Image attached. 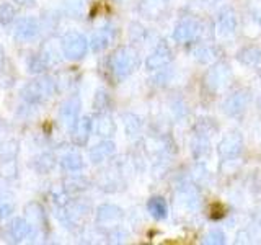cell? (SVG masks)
<instances>
[{
  "label": "cell",
  "mask_w": 261,
  "mask_h": 245,
  "mask_svg": "<svg viewBox=\"0 0 261 245\" xmlns=\"http://www.w3.org/2000/svg\"><path fill=\"white\" fill-rule=\"evenodd\" d=\"M233 74L230 65L225 62H214L204 76V84L211 92H220L232 82Z\"/></svg>",
  "instance_id": "cell-2"
},
{
  "label": "cell",
  "mask_w": 261,
  "mask_h": 245,
  "mask_svg": "<svg viewBox=\"0 0 261 245\" xmlns=\"http://www.w3.org/2000/svg\"><path fill=\"white\" fill-rule=\"evenodd\" d=\"M96 133L103 136V137H111L116 133V125L110 116H100V119L96 121Z\"/></svg>",
  "instance_id": "cell-18"
},
{
  "label": "cell",
  "mask_w": 261,
  "mask_h": 245,
  "mask_svg": "<svg viewBox=\"0 0 261 245\" xmlns=\"http://www.w3.org/2000/svg\"><path fill=\"white\" fill-rule=\"evenodd\" d=\"M237 61L247 67H259L261 65V47L255 44L243 46L237 51Z\"/></svg>",
  "instance_id": "cell-11"
},
{
  "label": "cell",
  "mask_w": 261,
  "mask_h": 245,
  "mask_svg": "<svg viewBox=\"0 0 261 245\" xmlns=\"http://www.w3.org/2000/svg\"><path fill=\"white\" fill-rule=\"evenodd\" d=\"M243 151V136L240 131H230L217 144V154L222 160L237 159Z\"/></svg>",
  "instance_id": "cell-5"
},
{
  "label": "cell",
  "mask_w": 261,
  "mask_h": 245,
  "mask_svg": "<svg viewBox=\"0 0 261 245\" xmlns=\"http://www.w3.org/2000/svg\"><path fill=\"white\" fill-rule=\"evenodd\" d=\"M64 165L69 170H79L82 167V157L77 154H69L64 160Z\"/></svg>",
  "instance_id": "cell-23"
},
{
  "label": "cell",
  "mask_w": 261,
  "mask_h": 245,
  "mask_svg": "<svg viewBox=\"0 0 261 245\" xmlns=\"http://www.w3.org/2000/svg\"><path fill=\"white\" fill-rule=\"evenodd\" d=\"M251 102V92L248 88H239L228 95L222 103V111L230 118H237L247 111Z\"/></svg>",
  "instance_id": "cell-4"
},
{
  "label": "cell",
  "mask_w": 261,
  "mask_h": 245,
  "mask_svg": "<svg viewBox=\"0 0 261 245\" xmlns=\"http://www.w3.org/2000/svg\"><path fill=\"white\" fill-rule=\"evenodd\" d=\"M193 56L199 64H214L220 57V49L216 44H201L193 51Z\"/></svg>",
  "instance_id": "cell-12"
},
{
  "label": "cell",
  "mask_w": 261,
  "mask_h": 245,
  "mask_svg": "<svg viewBox=\"0 0 261 245\" xmlns=\"http://www.w3.org/2000/svg\"><path fill=\"white\" fill-rule=\"evenodd\" d=\"M108 105H110V96H108V93L103 92V90H100V92H98L96 96H95V106H96V110H100V111L108 110Z\"/></svg>",
  "instance_id": "cell-22"
},
{
  "label": "cell",
  "mask_w": 261,
  "mask_h": 245,
  "mask_svg": "<svg viewBox=\"0 0 261 245\" xmlns=\"http://www.w3.org/2000/svg\"><path fill=\"white\" fill-rule=\"evenodd\" d=\"M168 10L167 0H141L137 5V12L147 20H160Z\"/></svg>",
  "instance_id": "cell-9"
},
{
  "label": "cell",
  "mask_w": 261,
  "mask_h": 245,
  "mask_svg": "<svg viewBox=\"0 0 261 245\" xmlns=\"http://www.w3.org/2000/svg\"><path fill=\"white\" fill-rule=\"evenodd\" d=\"M96 217L100 223H116V220L122 219V209L114 206V204H103L98 208Z\"/></svg>",
  "instance_id": "cell-16"
},
{
  "label": "cell",
  "mask_w": 261,
  "mask_h": 245,
  "mask_svg": "<svg viewBox=\"0 0 261 245\" xmlns=\"http://www.w3.org/2000/svg\"><path fill=\"white\" fill-rule=\"evenodd\" d=\"M202 243L206 245H224L227 243V235L220 229H211V231L202 237Z\"/></svg>",
  "instance_id": "cell-21"
},
{
  "label": "cell",
  "mask_w": 261,
  "mask_h": 245,
  "mask_svg": "<svg viewBox=\"0 0 261 245\" xmlns=\"http://www.w3.org/2000/svg\"><path fill=\"white\" fill-rule=\"evenodd\" d=\"M190 149L194 160L202 162L204 159H207L211 155V141L209 136L201 134V133H194V136L190 141Z\"/></svg>",
  "instance_id": "cell-10"
},
{
  "label": "cell",
  "mask_w": 261,
  "mask_h": 245,
  "mask_svg": "<svg viewBox=\"0 0 261 245\" xmlns=\"http://www.w3.org/2000/svg\"><path fill=\"white\" fill-rule=\"evenodd\" d=\"M113 154H114V144L111 141H103L90 151V159H92L93 163H100L106 159H110Z\"/></svg>",
  "instance_id": "cell-15"
},
{
  "label": "cell",
  "mask_w": 261,
  "mask_h": 245,
  "mask_svg": "<svg viewBox=\"0 0 261 245\" xmlns=\"http://www.w3.org/2000/svg\"><path fill=\"white\" fill-rule=\"evenodd\" d=\"M90 133H92V121H90L88 118L80 119L79 125H77V129H75V141L79 144H84L88 139Z\"/></svg>",
  "instance_id": "cell-20"
},
{
  "label": "cell",
  "mask_w": 261,
  "mask_h": 245,
  "mask_svg": "<svg viewBox=\"0 0 261 245\" xmlns=\"http://www.w3.org/2000/svg\"><path fill=\"white\" fill-rule=\"evenodd\" d=\"M147 211L150 212V216L153 219L162 220L168 216V204L162 196H152V198L147 201Z\"/></svg>",
  "instance_id": "cell-13"
},
{
  "label": "cell",
  "mask_w": 261,
  "mask_h": 245,
  "mask_svg": "<svg viewBox=\"0 0 261 245\" xmlns=\"http://www.w3.org/2000/svg\"><path fill=\"white\" fill-rule=\"evenodd\" d=\"M219 131V126L216 119H211V118H201L196 122V133H201V134H206L211 136Z\"/></svg>",
  "instance_id": "cell-19"
},
{
  "label": "cell",
  "mask_w": 261,
  "mask_h": 245,
  "mask_svg": "<svg viewBox=\"0 0 261 245\" xmlns=\"http://www.w3.org/2000/svg\"><path fill=\"white\" fill-rule=\"evenodd\" d=\"M139 62H141V57L134 47L121 46L108 57V69L113 79L121 82L127 79L139 67Z\"/></svg>",
  "instance_id": "cell-1"
},
{
  "label": "cell",
  "mask_w": 261,
  "mask_h": 245,
  "mask_svg": "<svg viewBox=\"0 0 261 245\" xmlns=\"http://www.w3.org/2000/svg\"><path fill=\"white\" fill-rule=\"evenodd\" d=\"M201 31V23L198 20L193 18V16H185V18H181L175 24L171 38L178 44H190L199 38Z\"/></svg>",
  "instance_id": "cell-3"
},
{
  "label": "cell",
  "mask_w": 261,
  "mask_h": 245,
  "mask_svg": "<svg viewBox=\"0 0 261 245\" xmlns=\"http://www.w3.org/2000/svg\"><path fill=\"white\" fill-rule=\"evenodd\" d=\"M113 41V31L111 30H101L93 35L92 38V49L93 51H101V49L108 47Z\"/></svg>",
  "instance_id": "cell-17"
},
{
  "label": "cell",
  "mask_w": 261,
  "mask_h": 245,
  "mask_svg": "<svg viewBox=\"0 0 261 245\" xmlns=\"http://www.w3.org/2000/svg\"><path fill=\"white\" fill-rule=\"evenodd\" d=\"M239 27V16L230 5H224L217 13L216 28L220 36H232Z\"/></svg>",
  "instance_id": "cell-7"
},
{
  "label": "cell",
  "mask_w": 261,
  "mask_h": 245,
  "mask_svg": "<svg viewBox=\"0 0 261 245\" xmlns=\"http://www.w3.org/2000/svg\"><path fill=\"white\" fill-rule=\"evenodd\" d=\"M171 61H173V51H171V47L168 46L167 41L162 39L160 43L153 47V51L147 56L144 64L147 70L155 72V70L165 69Z\"/></svg>",
  "instance_id": "cell-6"
},
{
  "label": "cell",
  "mask_w": 261,
  "mask_h": 245,
  "mask_svg": "<svg viewBox=\"0 0 261 245\" xmlns=\"http://www.w3.org/2000/svg\"><path fill=\"white\" fill-rule=\"evenodd\" d=\"M87 46H88L87 39L82 35H79V33H69V35H65L62 43L64 53L70 59H80V57H84L87 53Z\"/></svg>",
  "instance_id": "cell-8"
},
{
  "label": "cell",
  "mask_w": 261,
  "mask_h": 245,
  "mask_svg": "<svg viewBox=\"0 0 261 245\" xmlns=\"http://www.w3.org/2000/svg\"><path fill=\"white\" fill-rule=\"evenodd\" d=\"M122 122H124L126 133H127V136L130 139H136L137 136H141L144 122H142L141 118L137 116V114H134V113H124V114H122Z\"/></svg>",
  "instance_id": "cell-14"
},
{
  "label": "cell",
  "mask_w": 261,
  "mask_h": 245,
  "mask_svg": "<svg viewBox=\"0 0 261 245\" xmlns=\"http://www.w3.org/2000/svg\"><path fill=\"white\" fill-rule=\"evenodd\" d=\"M259 108H261V102H259Z\"/></svg>",
  "instance_id": "cell-24"
}]
</instances>
